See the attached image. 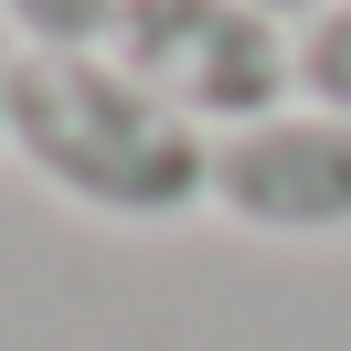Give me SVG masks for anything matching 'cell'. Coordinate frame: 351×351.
<instances>
[{
    "instance_id": "cell-5",
    "label": "cell",
    "mask_w": 351,
    "mask_h": 351,
    "mask_svg": "<svg viewBox=\"0 0 351 351\" xmlns=\"http://www.w3.org/2000/svg\"><path fill=\"white\" fill-rule=\"evenodd\" d=\"M298 96L351 117V0H330L319 22H298Z\"/></svg>"
},
{
    "instance_id": "cell-7",
    "label": "cell",
    "mask_w": 351,
    "mask_h": 351,
    "mask_svg": "<svg viewBox=\"0 0 351 351\" xmlns=\"http://www.w3.org/2000/svg\"><path fill=\"white\" fill-rule=\"evenodd\" d=\"M0 75H11V64H0ZM0 149H11V128H0Z\"/></svg>"
},
{
    "instance_id": "cell-2",
    "label": "cell",
    "mask_w": 351,
    "mask_h": 351,
    "mask_svg": "<svg viewBox=\"0 0 351 351\" xmlns=\"http://www.w3.org/2000/svg\"><path fill=\"white\" fill-rule=\"evenodd\" d=\"M107 53L202 138L298 107V32L256 0H117Z\"/></svg>"
},
{
    "instance_id": "cell-4",
    "label": "cell",
    "mask_w": 351,
    "mask_h": 351,
    "mask_svg": "<svg viewBox=\"0 0 351 351\" xmlns=\"http://www.w3.org/2000/svg\"><path fill=\"white\" fill-rule=\"evenodd\" d=\"M0 22L22 32V53H107L117 0H0Z\"/></svg>"
},
{
    "instance_id": "cell-1",
    "label": "cell",
    "mask_w": 351,
    "mask_h": 351,
    "mask_svg": "<svg viewBox=\"0 0 351 351\" xmlns=\"http://www.w3.org/2000/svg\"><path fill=\"white\" fill-rule=\"evenodd\" d=\"M0 128L43 192L107 223H181L213 202V138L171 117L117 53H11Z\"/></svg>"
},
{
    "instance_id": "cell-3",
    "label": "cell",
    "mask_w": 351,
    "mask_h": 351,
    "mask_svg": "<svg viewBox=\"0 0 351 351\" xmlns=\"http://www.w3.org/2000/svg\"><path fill=\"white\" fill-rule=\"evenodd\" d=\"M213 213L266 245H330L351 234V117L330 107H277L256 128L213 138Z\"/></svg>"
},
{
    "instance_id": "cell-6",
    "label": "cell",
    "mask_w": 351,
    "mask_h": 351,
    "mask_svg": "<svg viewBox=\"0 0 351 351\" xmlns=\"http://www.w3.org/2000/svg\"><path fill=\"white\" fill-rule=\"evenodd\" d=\"M256 11H277V22H287V32H298V22H319L330 0H256Z\"/></svg>"
}]
</instances>
